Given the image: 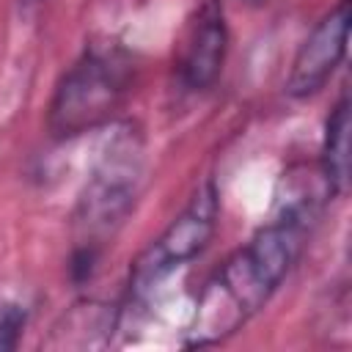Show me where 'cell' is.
Instances as JSON below:
<instances>
[{"label":"cell","mask_w":352,"mask_h":352,"mask_svg":"<svg viewBox=\"0 0 352 352\" xmlns=\"http://www.w3.org/2000/svg\"><path fill=\"white\" fill-rule=\"evenodd\" d=\"M316 209L319 195L300 182L294 198H283L278 214L234 250L206 280L184 330V346H214L231 338L267 305L297 264L311 223L316 220Z\"/></svg>","instance_id":"cell-1"},{"label":"cell","mask_w":352,"mask_h":352,"mask_svg":"<svg viewBox=\"0 0 352 352\" xmlns=\"http://www.w3.org/2000/svg\"><path fill=\"white\" fill-rule=\"evenodd\" d=\"M140 182H143V138L132 124H124L107 140L77 204L74 258H72V272L77 280L91 278L102 245L121 228V223L135 209Z\"/></svg>","instance_id":"cell-2"},{"label":"cell","mask_w":352,"mask_h":352,"mask_svg":"<svg viewBox=\"0 0 352 352\" xmlns=\"http://www.w3.org/2000/svg\"><path fill=\"white\" fill-rule=\"evenodd\" d=\"M135 60L118 44H91L55 85L47 126L69 140L107 124L132 88Z\"/></svg>","instance_id":"cell-3"},{"label":"cell","mask_w":352,"mask_h":352,"mask_svg":"<svg viewBox=\"0 0 352 352\" xmlns=\"http://www.w3.org/2000/svg\"><path fill=\"white\" fill-rule=\"evenodd\" d=\"M220 214V198L212 179H206L190 204L182 209V214L138 256L132 272H129V297L146 300L168 275H173L179 267L192 261L212 239L217 228Z\"/></svg>","instance_id":"cell-4"},{"label":"cell","mask_w":352,"mask_h":352,"mask_svg":"<svg viewBox=\"0 0 352 352\" xmlns=\"http://www.w3.org/2000/svg\"><path fill=\"white\" fill-rule=\"evenodd\" d=\"M346 38H349V0H338L300 44L286 80V94L294 99H305L319 88H324V82L333 77V72L346 55Z\"/></svg>","instance_id":"cell-5"},{"label":"cell","mask_w":352,"mask_h":352,"mask_svg":"<svg viewBox=\"0 0 352 352\" xmlns=\"http://www.w3.org/2000/svg\"><path fill=\"white\" fill-rule=\"evenodd\" d=\"M226 47H228V33L226 22L217 6H204L198 19L192 22L187 41L179 55V82L184 91H206L214 85V80L223 72L226 60Z\"/></svg>","instance_id":"cell-6"},{"label":"cell","mask_w":352,"mask_h":352,"mask_svg":"<svg viewBox=\"0 0 352 352\" xmlns=\"http://www.w3.org/2000/svg\"><path fill=\"white\" fill-rule=\"evenodd\" d=\"M113 324H116V311H110V305L82 302L63 316V322L52 330V338L47 341V346H58V349L102 346L110 341Z\"/></svg>","instance_id":"cell-7"},{"label":"cell","mask_w":352,"mask_h":352,"mask_svg":"<svg viewBox=\"0 0 352 352\" xmlns=\"http://www.w3.org/2000/svg\"><path fill=\"white\" fill-rule=\"evenodd\" d=\"M322 176L333 195L346 190L349 182V99L341 96L324 126L322 146Z\"/></svg>","instance_id":"cell-8"},{"label":"cell","mask_w":352,"mask_h":352,"mask_svg":"<svg viewBox=\"0 0 352 352\" xmlns=\"http://www.w3.org/2000/svg\"><path fill=\"white\" fill-rule=\"evenodd\" d=\"M28 324V311L19 302H0V352L16 349Z\"/></svg>","instance_id":"cell-9"}]
</instances>
